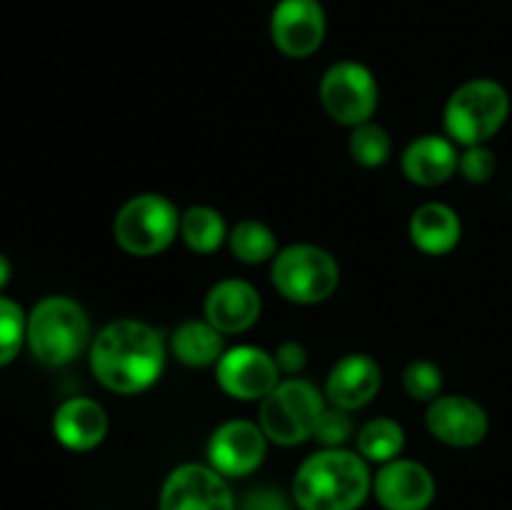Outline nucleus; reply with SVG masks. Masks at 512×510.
I'll use <instances>...</instances> for the list:
<instances>
[{"mask_svg":"<svg viewBox=\"0 0 512 510\" xmlns=\"http://www.w3.org/2000/svg\"><path fill=\"white\" fill-rule=\"evenodd\" d=\"M165 345L158 330L140 320H115L100 330L90 348L93 375L115 393H140L160 378Z\"/></svg>","mask_w":512,"mask_h":510,"instance_id":"nucleus-1","label":"nucleus"},{"mask_svg":"<svg viewBox=\"0 0 512 510\" xmlns=\"http://www.w3.org/2000/svg\"><path fill=\"white\" fill-rule=\"evenodd\" d=\"M370 485V470L360 455L328 448L300 465L293 493L303 510H358Z\"/></svg>","mask_w":512,"mask_h":510,"instance_id":"nucleus-2","label":"nucleus"},{"mask_svg":"<svg viewBox=\"0 0 512 510\" xmlns=\"http://www.w3.org/2000/svg\"><path fill=\"white\" fill-rule=\"evenodd\" d=\"M90 323L75 300L50 295L28 315V348L43 365L58 368L83 353Z\"/></svg>","mask_w":512,"mask_h":510,"instance_id":"nucleus-3","label":"nucleus"},{"mask_svg":"<svg viewBox=\"0 0 512 510\" xmlns=\"http://www.w3.org/2000/svg\"><path fill=\"white\" fill-rule=\"evenodd\" d=\"M510 95L495 80H470L450 95L445 105V130L463 145H483L505 125Z\"/></svg>","mask_w":512,"mask_h":510,"instance_id":"nucleus-4","label":"nucleus"},{"mask_svg":"<svg viewBox=\"0 0 512 510\" xmlns=\"http://www.w3.org/2000/svg\"><path fill=\"white\" fill-rule=\"evenodd\" d=\"M325 403L308 380H285L263 398L260 428L280 445H298L313 435Z\"/></svg>","mask_w":512,"mask_h":510,"instance_id":"nucleus-5","label":"nucleus"},{"mask_svg":"<svg viewBox=\"0 0 512 510\" xmlns=\"http://www.w3.org/2000/svg\"><path fill=\"white\" fill-rule=\"evenodd\" d=\"M180 230V215L168 198L155 193L135 195L115 215V240L130 255H158Z\"/></svg>","mask_w":512,"mask_h":510,"instance_id":"nucleus-6","label":"nucleus"},{"mask_svg":"<svg viewBox=\"0 0 512 510\" xmlns=\"http://www.w3.org/2000/svg\"><path fill=\"white\" fill-rule=\"evenodd\" d=\"M273 283L293 303H320L338 288L340 268L318 245H288L273 263Z\"/></svg>","mask_w":512,"mask_h":510,"instance_id":"nucleus-7","label":"nucleus"},{"mask_svg":"<svg viewBox=\"0 0 512 510\" xmlns=\"http://www.w3.org/2000/svg\"><path fill=\"white\" fill-rule=\"evenodd\" d=\"M320 100L333 120L343 125H363L378 108V83L365 65L343 60L325 70L320 80Z\"/></svg>","mask_w":512,"mask_h":510,"instance_id":"nucleus-8","label":"nucleus"},{"mask_svg":"<svg viewBox=\"0 0 512 510\" xmlns=\"http://www.w3.org/2000/svg\"><path fill=\"white\" fill-rule=\"evenodd\" d=\"M160 510H235V498L225 475L208 465L188 463L165 480Z\"/></svg>","mask_w":512,"mask_h":510,"instance_id":"nucleus-9","label":"nucleus"},{"mask_svg":"<svg viewBox=\"0 0 512 510\" xmlns=\"http://www.w3.org/2000/svg\"><path fill=\"white\" fill-rule=\"evenodd\" d=\"M325 10L320 0H278L270 15V35L288 58H308L323 45Z\"/></svg>","mask_w":512,"mask_h":510,"instance_id":"nucleus-10","label":"nucleus"},{"mask_svg":"<svg viewBox=\"0 0 512 510\" xmlns=\"http://www.w3.org/2000/svg\"><path fill=\"white\" fill-rule=\"evenodd\" d=\"M278 370L273 355L253 345H238L218 360V383L230 398L258 400L278 385Z\"/></svg>","mask_w":512,"mask_h":510,"instance_id":"nucleus-11","label":"nucleus"},{"mask_svg":"<svg viewBox=\"0 0 512 510\" xmlns=\"http://www.w3.org/2000/svg\"><path fill=\"white\" fill-rule=\"evenodd\" d=\"M265 438L268 435L263 433V428L248 420H230L220 425L208 443L210 468L228 478L253 473L265 458Z\"/></svg>","mask_w":512,"mask_h":510,"instance_id":"nucleus-12","label":"nucleus"},{"mask_svg":"<svg viewBox=\"0 0 512 510\" xmlns=\"http://www.w3.org/2000/svg\"><path fill=\"white\" fill-rule=\"evenodd\" d=\"M375 498L385 510H425L435 498V480L415 460H390L373 483Z\"/></svg>","mask_w":512,"mask_h":510,"instance_id":"nucleus-13","label":"nucleus"},{"mask_svg":"<svg viewBox=\"0 0 512 510\" xmlns=\"http://www.w3.org/2000/svg\"><path fill=\"white\" fill-rule=\"evenodd\" d=\"M428 428L443 443L455 448H470L478 445L488 435V413L483 405L465 395H445L435 398L428 410Z\"/></svg>","mask_w":512,"mask_h":510,"instance_id":"nucleus-14","label":"nucleus"},{"mask_svg":"<svg viewBox=\"0 0 512 510\" xmlns=\"http://www.w3.org/2000/svg\"><path fill=\"white\" fill-rule=\"evenodd\" d=\"M380 383H383L380 365L370 355L353 353L335 363L325 390H328V398L335 408L355 410L368 405L378 395Z\"/></svg>","mask_w":512,"mask_h":510,"instance_id":"nucleus-15","label":"nucleus"},{"mask_svg":"<svg viewBox=\"0 0 512 510\" xmlns=\"http://www.w3.org/2000/svg\"><path fill=\"white\" fill-rule=\"evenodd\" d=\"M208 323L220 333H243L260 318V295L245 280H220L205 298Z\"/></svg>","mask_w":512,"mask_h":510,"instance_id":"nucleus-16","label":"nucleus"},{"mask_svg":"<svg viewBox=\"0 0 512 510\" xmlns=\"http://www.w3.org/2000/svg\"><path fill=\"white\" fill-rule=\"evenodd\" d=\"M53 433L68 450H93L108 433V415L95 400L70 398L55 410Z\"/></svg>","mask_w":512,"mask_h":510,"instance_id":"nucleus-17","label":"nucleus"},{"mask_svg":"<svg viewBox=\"0 0 512 510\" xmlns=\"http://www.w3.org/2000/svg\"><path fill=\"white\" fill-rule=\"evenodd\" d=\"M458 153L453 140L443 135H423L403 153V173L418 185H440L458 170Z\"/></svg>","mask_w":512,"mask_h":510,"instance_id":"nucleus-18","label":"nucleus"},{"mask_svg":"<svg viewBox=\"0 0 512 510\" xmlns=\"http://www.w3.org/2000/svg\"><path fill=\"white\" fill-rule=\"evenodd\" d=\"M460 218L443 203H425L410 218V238L423 253L445 255L458 245Z\"/></svg>","mask_w":512,"mask_h":510,"instance_id":"nucleus-19","label":"nucleus"},{"mask_svg":"<svg viewBox=\"0 0 512 510\" xmlns=\"http://www.w3.org/2000/svg\"><path fill=\"white\" fill-rule=\"evenodd\" d=\"M173 353L178 360L193 368H203V365L218 363L223 358V338L220 330L210 323H200V320H188L180 325L173 335Z\"/></svg>","mask_w":512,"mask_h":510,"instance_id":"nucleus-20","label":"nucleus"},{"mask_svg":"<svg viewBox=\"0 0 512 510\" xmlns=\"http://www.w3.org/2000/svg\"><path fill=\"white\" fill-rule=\"evenodd\" d=\"M180 235L195 253H213L223 245L228 230H225V220L218 210L208 208V205H193L180 215Z\"/></svg>","mask_w":512,"mask_h":510,"instance_id":"nucleus-21","label":"nucleus"},{"mask_svg":"<svg viewBox=\"0 0 512 510\" xmlns=\"http://www.w3.org/2000/svg\"><path fill=\"white\" fill-rule=\"evenodd\" d=\"M405 445V433L395 420L375 418L360 430L358 450L363 458L375 460V463H390L400 455Z\"/></svg>","mask_w":512,"mask_h":510,"instance_id":"nucleus-22","label":"nucleus"},{"mask_svg":"<svg viewBox=\"0 0 512 510\" xmlns=\"http://www.w3.org/2000/svg\"><path fill=\"white\" fill-rule=\"evenodd\" d=\"M275 248H278V240L273 230L260 220H243L230 233V250L243 263H265L273 258Z\"/></svg>","mask_w":512,"mask_h":510,"instance_id":"nucleus-23","label":"nucleus"},{"mask_svg":"<svg viewBox=\"0 0 512 510\" xmlns=\"http://www.w3.org/2000/svg\"><path fill=\"white\" fill-rule=\"evenodd\" d=\"M28 340V318L15 300L0 295V368L13 363Z\"/></svg>","mask_w":512,"mask_h":510,"instance_id":"nucleus-24","label":"nucleus"},{"mask_svg":"<svg viewBox=\"0 0 512 510\" xmlns=\"http://www.w3.org/2000/svg\"><path fill=\"white\" fill-rule=\"evenodd\" d=\"M390 150H393V143H390L388 130L370 123V120L358 125L353 130V135H350V155L360 165H365V168H378V165H383L390 158Z\"/></svg>","mask_w":512,"mask_h":510,"instance_id":"nucleus-25","label":"nucleus"},{"mask_svg":"<svg viewBox=\"0 0 512 510\" xmlns=\"http://www.w3.org/2000/svg\"><path fill=\"white\" fill-rule=\"evenodd\" d=\"M403 385L410 398L435 400L440 395V388H443V373H440L438 365L428 363V360H415L405 368Z\"/></svg>","mask_w":512,"mask_h":510,"instance_id":"nucleus-26","label":"nucleus"},{"mask_svg":"<svg viewBox=\"0 0 512 510\" xmlns=\"http://www.w3.org/2000/svg\"><path fill=\"white\" fill-rule=\"evenodd\" d=\"M458 168L463 178L470 180V183H488L495 175L498 160H495L493 150L485 148V145H468V150L460 155Z\"/></svg>","mask_w":512,"mask_h":510,"instance_id":"nucleus-27","label":"nucleus"},{"mask_svg":"<svg viewBox=\"0 0 512 510\" xmlns=\"http://www.w3.org/2000/svg\"><path fill=\"white\" fill-rule=\"evenodd\" d=\"M350 430H353V423L348 418V410L325 408L318 418V425H315L313 438H318L328 448H338L340 443L350 438Z\"/></svg>","mask_w":512,"mask_h":510,"instance_id":"nucleus-28","label":"nucleus"},{"mask_svg":"<svg viewBox=\"0 0 512 510\" xmlns=\"http://www.w3.org/2000/svg\"><path fill=\"white\" fill-rule=\"evenodd\" d=\"M275 363L283 373H298V370L305 368L308 363V353L300 343H283L275 353Z\"/></svg>","mask_w":512,"mask_h":510,"instance_id":"nucleus-29","label":"nucleus"},{"mask_svg":"<svg viewBox=\"0 0 512 510\" xmlns=\"http://www.w3.org/2000/svg\"><path fill=\"white\" fill-rule=\"evenodd\" d=\"M245 510H288V503L280 493L275 490H253V493L245 498Z\"/></svg>","mask_w":512,"mask_h":510,"instance_id":"nucleus-30","label":"nucleus"},{"mask_svg":"<svg viewBox=\"0 0 512 510\" xmlns=\"http://www.w3.org/2000/svg\"><path fill=\"white\" fill-rule=\"evenodd\" d=\"M10 260L5 258L3 253H0V290L5 288V285H8V280H10Z\"/></svg>","mask_w":512,"mask_h":510,"instance_id":"nucleus-31","label":"nucleus"}]
</instances>
